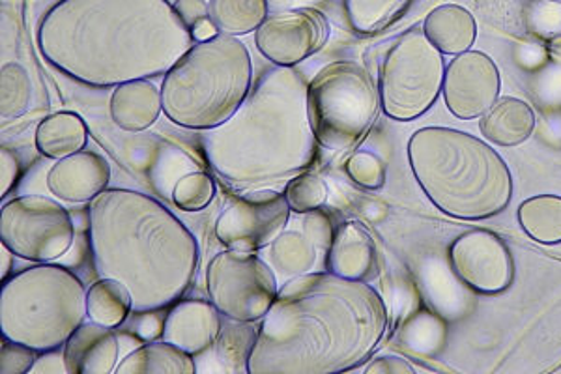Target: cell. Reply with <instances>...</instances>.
Segmentation results:
<instances>
[{
  "label": "cell",
  "instance_id": "cell-31",
  "mask_svg": "<svg viewBox=\"0 0 561 374\" xmlns=\"http://www.w3.org/2000/svg\"><path fill=\"white\" fill-rule=\"evenodd\" d=\"M33 102V81L28 71L18 63L4 64L0 71V116L15 121L26 115Z\"/></svg>",
  "mask_w": 561,
  "mask_h": 374
},
{
  "label": "cell",
  "instance_id": "cell-32",
  "mask_svg": "<svg viewBox=\"0 0 561 374\" xmlns=\"http://www.w3.org/2000/svg\"><path fill=\"white\" fill-rule=\"evenodd\" d=\"M410 0H345L346 15L352 29L373 34L388 26L409 7Z\"/></svg>",
  "mask_w": 561,
  "mask_h": 374
},
{
  "label": "cell",
  "instance_id": "cell-40",
  "mask_svg": "<svg viewBox=\"0 0 561 374\" xmlns=\"http://www.w3.org/2000/svg\"><path fill=\"white\" fill-rule=\"evenodd\" d=\"M21 177V161L18 154L2 146L0 148V195L7 197Z\"/></svg>",
  "mask_w": 561,
  "mask_h": 374
},
{
  "label": "cell",
  "instance_id": "cell-13",
  "mask_svg": "<svg viewBox=\"0 0 561 374\" xmlns=\"http://www.w3.org/2000/svg\"><path fill=\"white\" fill-rule=\"evenodd\" d=\"M330 25L311 8L268 15L255 32L256 49L275 66L294 68L324 47Z\"/></svg>",
  "mask_w": 561,
  "mask_h": 374
},
{
  "label": "cell",
  "instance_id": "cell-36",
  "mask_svg": "<svg viewBox=\"0 0 561 374\" xmlns=\"http://www.w3.org/2000/svg\"><path fill=\"white\" fill-rule=\"evenodd\" d=\"M524 20L528 31L539 38H561V2L558 0H534L526 8Z\"/></svg>",
  "mask_w": 561,
  "mask_h": 374
},
{
  "label": "cell",
  "instance_id": "cell-10",
  "mask_svg": "<svg viewBox=\"0 0 561 374\" xmlns=\"http://www.w3.org/2000/svg\"><path fill=\"white\" fill-rule=\"evenodd\" d=\"M277 275L253 251L229 249L206 268V291L217 311L232 322L251 324L268 315L277 298Z\"/></svg>",
  "mask_w": 561,
  "mask_h": 374
},
{
  "label": "cell",
  "instance_id": "cell-14",
  "mask_svg": "<svg viewBox=\"0 0 561 374\" xmlns=\"http://www.w3.org/2000/svg\"><path fill=\"white\" fill-rule=\"evenodd\" d=\"M446 105L459 118H478L496 103L500 95V71L489 55L465 52L446 68L444 79Z\"/></svg>",
  "mask_w": 561,
  "mask_h": 374
},
{
  "label": "cell",
  "instance_id": "cell-27",
  "mask_svg": "<svg viewBox=\"0 0 561 374\" xmlns=\"http://www.w3.org/2000/svg\"><path fill=\"white\" fill-rule=\"evenodd\" d=\"M447 320L433 309H414L399 326V344L417 358L440 354L447 341Z\"/></svg>",
  "mask_w": 561,
  "mask_h": 374
},
{
  "label": "cell",
  "instance_id": "cell-41",
  "mask_svg": "<svg viewBox=\"0 0 561 374\" xmlns=\"http://www.w3.org/2000/svg\"><path fill=\"white\" fill-rule=\"evenodd\" d=\"M515 63L526 71L541 70L545 64L549 63V52L547 47L537 42H524V44L517 45L515 49Z\"/></svg>",
  "mask_w": 561,
  "mask_h": 374
},
{
  "label": "cell",
  "instance_id": "cell-45",
  "mask_svg": "<svg viewBox=\"0 0 561 374\" xmlns=\"http://www.w3.org/2000/svg\"><path fill=\"white\" fill-rule=\"evenodd\" d=\"M42 358L33 367V373H68L66 367L65 352L58 354L57 350H49V352H42Z\"/></svg>",
  "mask_w": 561,
  "mask_h": 374
},
{
  "label": "cell",
  "instance_id": "cell-43",
  "mask_svg": "<svg viewBox=\"0 0 561 374\" xmlns=\"http://www.w3.org/2000/svg\"><path fill=\"white\" fill-rule=\"evenodd\" d=\"M140 315L135 322V333L142 339V341H156L158 337H163L165 330V318L160 317V311H145L137 313Z\"/></svg>",
  "mask_w": 561,
  "mask_h": 374
},
{
  "label": "cell",
  "instance_id": "cell-47",
  "mask_svg": "<svg viewBox=\"0 0 561 374\" xmlns=\"http://www.w3.org/2000/svg\"><path fill=\"white\" fill-rule=\"evenodd\" d=\"M219 31H217V26L211 23V20L201 21L198 25L193 26L192 36L195 42H208V39L217 36Z\"/></svg>",
  "mask_w": 561,
  "mask_h": 374
},
{
  "label": "cell",
  "instance_id": "cell-39",
  "mask_svg": "<svg viewBox=\"0 0 561 374\" xmlns=\"http://www.w3.org/2000/svg\"><path fill=\"white\" fill-rule=\"evenodd\" d=\"M304 216L306 217L301 219V230L311 238V241L322 251V254L328 257V251L332 248L333 236H335L332 219L320 209H314V212H309Z\"/></svg>",
  "mask_w": 561,
  "mask_h": 374
},
{
  "label": "cell",
  "instance_id": "cell-28",
  "mask_svg": "<svg viewBox=\"0 0 561 374\" xmlns=\"http://www.w3.org/2000/svg\"><path fill=\"white\" fill-rule=\"evenodd\" d=\"M87 311L92 322L115 330L134 313L131 294L118 281L100 277L87 291Z\"/></svg>",
  "mask_w": 561,
  "mask_h": 374
},
{
  "label": "cell",
  "instance_id": "cell-34",
  "mask_svg": "<svg viewBox=\"0 0 561 374\" xmlns=\"http://www.w3.org/2000/svg\"><path fill=\"white\" fill-rule=\"evenodd\" d=\"M216 184L205 171L185 172L173 185L171 197L174 204L184 212H201L214 201Z\"/></svg>",
  "mask_w": 561,
  "mask_h": 374
},
{
  "label": "cell",
  "instance_id": "cell-42",
  "mask_svg": "<svg viewBox=\"0 0 561 374\" xmlns=\"http://www.w3.org/2000/svg\"><path fill=\"white\" fill-rule=\"evenodd\" d=\"M174 10L190 31L201 21L210 20V4H206V0H176Z\"/></svg>",
  "mask_w": 561,
  "mask_h": 374
},
{
  "label": "cell",
  "instance_id": "cell-4",
  "mask_svg": "<svg viewBox=\"0 0 561 374\" xmlns=\"http://www.w3.org/2000/svg\"><path fill=\"white\" fill-rule=\"evenodd\" d=\"M301 71L277 66L237 115L203 137L206 161L230 185L261 190L306 172L317 156Z\"/></svg>",
  "mask_w": 561,
  "mask_h": 374
},
{
  "label": "cell",
  "instance_id": "cell-2",
  "mask_svg": "<svg viewBox=\"0 0 561 374\" xmlns=\"http://www.w3.org/2000/svg\"><path fill=\"white\" fill-rule=\"evenodd\" d=\"M193 45L169 0H58L38 26L42 57L94 89L165 76Z\"/></svg>",
  "mask_w": 561,
  "mask_h": 374
},
{
  "label": "cell",
  "instance_id": "cell-16",
  "mask_svg": "<svg viewBox=\"0 0 561 374\" xmlns=\"http://www.w3.org/2000/svg\"><path fill=\"white\" fill-rule=\"evenodd\" d=\"M415 283L428 307L447 322L462 320L476 307L473 288L460 280L449 254H423L415 267Z\"/></svg>",
  "mask_w": 561,
  "mask_h": 374
},
{
  "label": "cell",
  "instance_id": "cell-8",
  "mask_svg": "<svg viewBox=\"0 0 561 374\" xmlns=\"http://www.w3.org/2000/svg\"><path fill=\"white\" fill-rule=\"evenodd\" d=\"M307 105L319 145L343 152L369 134L382 102L369 71L351 60H337L313 77Z\"/></svg>",
  "mask_w": 561,
  "mask_h": 374
},
{
  "label": "cell",
  "instance_id": "cell-12",
  "mask_svg": "<svg viewBox=\"0 0 561 374\" xmlns=\"http://www.w3.org/2000/svg\"><path fill=\"white\" fill-rule=\"evenodd\" d=\"M290 206L279 191L256 190L237 199L217 217V240L229 249L259 251L270 248L287 229Z\"/></svg>",
  "mask_w": 561,
  "mask_h": 374
},
{
  "label": "cell",
  "instance_id": "cell-38",
  "mask_svg": "<svg viewBox=\"0 0 561 374\" xmlns=\"http://www.w3.org/2000/svg\"><path fill=\"white\" fill-rule=\"evenodd\" d=\"M36 352L38 350L26 344L4 339L0 347V374L33 373V367L38 362Z\"/></svg>",
  "mask_w": 561,
  "mask_h": 374
},
{
  "label": "cell",
  "instance_id": "cell-15",
  "mask_svg": "<svg viewBox=\"0 0 561 374\" xmlns=\"http://www.w3.org/2000/svg\"><path fill=\"white\" fill-rule=\"evenodd\" d=\"M449 259L460 280L473 291L497 294L513 281V259L504 241L489 230H470L449 249Z\"/></svg>",
  "mask_w": 561,
  "mask_h": 374
},
{
  "label": "cell",
  "instance_id": "cell-7",
  "mask_svg": "<svg viewBox=\"0 0 561 374\" xmlns=\"http://www.w3.org/2000/svg\"><path fill=\"white\" fill-rule=\"evenodd\" d=\"M87 317L83 281L68 268L42 262L2 281V337L38 354L62 349Z\"/></svg>",
  "mask_w": 561,
  "mask_h": 374
},
{
  "label": "cell",
  "instance_id": "cell-26",
  "mask_svg": "<svg viewBox=\"0 0 561 374\" xmlns=\"http://www.w3.org/2000/svg\"><path fill=\"white\" fill-rule=\"evenodd\" d=\"M116 374H195L197 365L190 352L173 343L150 341L121 360Z\"/></svg>",
  "mask_w": 561,
  "mask_h": 374
},
{
  "label": "cell",
  "instance_id": "cell-1",
  "mask_svg": "<svg viewBox=\"0 0 561 374\" xmlns=\"http://www.w3.org/2000/svg\"><path fill=\"white\" fill-rule=\"evenodd\" d=\"M389 313L367 281L311 272L283 283L249 354L251 374H333L364 365Z\"/></svg>",
  "mask_w": 561,
  "mask_h": 374
},
{
  "label": "cell",
  "instance_id": "cell-23",
  "mask_svg": "<svg viewBox=\"0 0 561 374\" xmlns=\"http://www.w3.org/2000/svg\"><path fill=\"white\" fill-rule=\"evenodd\" d=\"M486 139L500 146L520 145L536 129V113L528 103L517 98H502L486 111L481 122Z\"/></svg>",
  "mask_w": 561,
  "mask_h": 374
},
{
  "label": "cell",
  "instance_id": "cell-48",
  "mask_svg": "<svg viewBox=\"0 0 561 374\" xmlns=\"http://www.w3.org/2000/svg\"><path fill=\"white\" fill-rule=\"evenodd\" d=\"M13 257H15V253L12 249L0 241V277H2V281H7L8 275L12 272Z\"/></svg>",
  "mask_w": 561,
  "mask_h": 374
},
{
  "label": "cell",
  "instance_id": "cell-29",
  "mask_svg": "<svg viewBox=\"0 0 561 374\" xmlns=\"http://www.w3.org/2000/svg\"><path fill=\"white\" fill-rule=\"evenodd\" d=\"M210 20L224 34L245 36L268 20V0H211Z\"/></svg>",
  "mask_w": 561,
  "mask_h": 374
},
{
  "label": "cell",
  "instance_id": "cell-22",
  "mask_svg": "<svg viewBox=\"0 0 561 374\" xmlns=\"http://www.w3.org/2000/svg\"><path fill=\"white\" fill-rule=\"evenodd\" d=\"M423 32L442 55L457 57L460 53L470 52L478 36V25L466 8L444 4L428 13Z\"/></svg>",
  "mask_w": 561,
  "mask_h": 374
},
{
  "label": "cell",
  "instance_id": "cell-17",
  "mask_svg": "<svg viewBox=\"0 0 561 374\" xmlns=\"http://www.w3.org/2000/svg\"><path fill=\"white\" fill-rule=\"evenodd\" d=\"M111 166L102 154L81 152L57 159L47 172V188L55 197L66 203H89L107 190Z\"/></svg>",
  "mask_w": 561,
  "mask_h": 374
},
{
  "label": "cell",
  "instance_id": "cell-5",
  "mask_svg": "<svg viewBox=\"0 0 561 374\" xmlns=\"http://www.w3.org/2000/svg\"><path fill=\"white\" fill-rule=\"evenodd\" d=\"M409 159L421 190L447 216L486 219L507 208L513 197L504 159L466 132L423 127L410 139Z\"/></svg>",
  "mask_w": 561,
  "mask_h": 374
},
{
  "label": "cell",
  "instance_id": "cell-24",
  "mask_svg": "<svg viewBox=\"0 0 561 374\" xmlns=\"http://www.w3.org/2000/svg\"><path fill=\"white\" fill-rule=\"evenodd\" d=\"M89 135L83 116L73 111H58L36 127V148L45 158H68L87 148Z\"/></svg>",
  "mask_w": 561,
  "mask_h": 374
},
{
  "label": "cell",
  "instance_id": "cell-35",
  "mask_svg": "<svg viewBox=\"0 0 561 374\" xmlns=\"http://www.w3.org/2000/svg\"><path fill=\"white\" fill-rule=\"evenodd\" d=\"M529 92L545 113L561 111V58L545 64L541 70L534 71Z\"/></svg>",
  "mask_w": 561,
  "mask_h": 374
},
{
  "label": "cell",
  "instance_id": "cell-9",
  "mask_svg": "<svg viewBox=\"0 0 561 374\" xmlns=\"http://www.w3.org/2000/svg\"><path fill=\"white\" fill-rule=\"evenodd\" d=\"M444 79L446 60L425 32L414 29L402 34L380 66L383 113L399 122L420 118L438 100Z\"/></svg>",
  "mask_w": 561,
  "mask_h": 374
},
{
  "label": "cell",
  "instance_id": "cell-44",
  "mask_svg": "<svg viewBox=\"0 0 561 374\" xmlns=\"http://www.w3.org/2000/svg\"><path fill=\"white\" fill-rule=\"evenodd\" d=\"M365 373L412 374L415 373V367L412 363L396 358V355H383V358H378L370 365H367Z\"/></svg>",
  "mask_w": 561,
  "mask_h": 374
},
{
  "label": "cell",
  "instance_id": "cell-11",
  "mask_svg": "<svg viewBox=\"0 0 561 374\" xmlns=\"http://www.w3.org/2000/svg\"><path fill=\"white\" fill-rule=\"evenodd\" d=\"M76 229L70 212L42 195H25L10 201L0 212V241L15 257L31 262H53L73 246Z\"/></svg>",
  "mask_w": 561,
  "mask_h": 374
},
{
  "label": "cell",
  "instance_id": "cell-30",
  "mask_svg": "<svg viewBox=\"0 0 561 374\" xmlns=\"http://www.w3.org/2000/svg\"><path fill=\"white\" fill-rule=\"evenodd\" d=\"M518 222L534 240L558 243L561 241V197L539 195L524 201L518 208Z\"/></svg>",
  "mask_w": 561,
  "mask_h": 374
},
{
  "label": "cell",
  "instance_id": "cell-21",
  "mask_svg": "<svg viewBox=\"0 0 561 374\" xmlns=\"http://www.w3.org/2000/svg\"><path fill=\"white\" fill-rule=\"evenodd\" d=\"M111 118L124 132L139 134L152 127L163 113V98L150 79H137L115 87L111 95Z\"/></svg>",
  "mask_w": 561,
  "mask_h": 374
},
{
  "label": "cell",
  "instance_id": "cell-18",
  "mask_svg": "<svg viewBox=\"0 0 561 374\" xmlns=\"http://www.w3.org/2000/svg\"><path fill=\"white\" fill-rule=\"evenodd\" d=\"M221 313L206 299H179L165 317L163 341L190 352L205 354L224 331Z\"/></svg>",
  "mask_w": 561,
  "mask_h": 374
},
{
  "label": "cell",
  "instance_id": "cell-20",
  "mask_svg": "<svg viewBox=\"0 0 561 374\" xmlns=\"http://www.w3.org/2000/svg\"><path fill=\"white\" fill-rule=\"evenodd\" d=\"M328 272L354 281H369L377 273V248L369 233L356 222L339 225L325 257Z\"/></svg>",
  "mask_w": 561,
  "mask_h": 374
},
{
  "label": "cell",
  "instance_id": "cell-19",
  "mask_svg": "<svg viewBox=\"0 0 561 374\" xmlns=\"http://www.w3.org/2000/svg\"><path fill=\"white\" fill-rule=\"evenodd\" d=\"M121 344L111 328L98 322H83L65 344L68 373L111 374L118 367Z\"/></svg>",
  "mask_w": 561,
  "mask_h": 374
},
{
  "label": "cell",
  "instance_id": "cell-33",
  "mask_svg": "<svg viewBox=\"0 0 561 374\" xmlns=\"http://www.w3.org/2000/svg\"><path fill=\"white\" fill-rule=\"evenodd\" d=\"M283 195L287 199L288 206L293 212L309 214V212L324 206L328 201V185L314 172H300L288 180Z\"/></svg>",
  "mask_w": 561,
  "mask_h": 374
},
{
  "label": "cell",
  "instance_id": "cell-37",
  "mask_svg": "<svg viewBox=\"0 0 561 374\" xmlns=\"http://www.w3.org/2000/svg\"><path fill=\"white\" fill-rule=\"evenodd\" d=\"M348 177L365 190H380L386 182V163L373 152H356L346 161Z\"/></svg>",
  "mask_w": 561,
  "mask_h": 374
},
{
  "label": "cell",
  "instance_id": "cell-3",
  "mask_svg": "<svg viewBox=\"0 0 561 374\" xmlns=\"http://www.w3.org/2000/svg\"><path fill=\"white\" fill-rule=\"evenodd\" d=\"M89 243L98 277L126 286L135 315L176 304L197 277V238L140 191L107 188L90 201Z\"/></svg>",
  "mask_w": 561,
  "mask_h": 374
},
{
  "label": "cell",
  "instance_id": "cell-46",
  "mask_svg": "<svg viewBox=\"0 0 561 374\" xmlns=\"http://www.w3.org/2000/svg\"><path fill=\"white\" fill-rule=\"evenodd\" d=\"M541 135L549 145L561 146V111H549L545 115Z\"/></svg>",
  "mask_w": 561,
  "mask_h": 374
},
{
  "label": "cell",
  "instance_id": "cell-25",
  "mask_svg": "<svg viewBox=\"0 0 561 374\" xmlns=\"http://www.w3.org/2000/svg\"><path fill=\"white\" fill-rule=\"evenodd\" d=\"M320 251L304 230H283L270 246V267L277 280L287 283L313 272L319 264Z\"/></svg>",
  "mask_w": 561,
  "mask_h": 374
},
{
  "label": "cell",
  "instance_id": "cell-6",
  "mask_svg": "<svg viewBox=\"0 0 561 374\" xmlns=\"http://www.w3.org/2000/svg\"><path fill=\"white\" fill-rule=\"evenodd\" d=\"M253 60L248 45L219 32L192 49L163 76V113L176 126L210 132L237 115L251 94Z\"/></svg>",
  "mask_w": 561,
  "mask_h": 374
}]
</instances>
